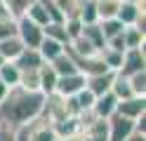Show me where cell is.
Masks as SVG:
<instances>
[{
    "label": "cell",
    "instance_id": "obj_1",
    "mask_svg": "<svg viewBox=\"0 0 146 141\" xmlns=\"http://www.w3.org/2000/svg\"><path fill=\"white\" fill-rule=\"evenodd\" d=\"M42 108H45L42 92H31L14 85L7 89V94L0 101V120L12 127H24L38 120L42 115Z\"/></svg>",
    "mask_w": 146,
    "mask_h": 141
},
{
    "label": "cell",
    "instance_id": "obj_2",
    "mask_svg": "<svg viewBox=\"0 0 146 141\" xmlns=\"http://www.w3.org/2000/svg\"><path fill=\"white\" fill-rule=\"evenodd\" d=\"M14 35L21 40L24 47H33V50H38V45L42 42V26H38L35 21H31L29 17H19L14 19Z\"/></svg>",
    "mask_w": 146,
    "mask_h": 141
},
{
    "label": "cell",
    "instance_id": "obj_3",
    "mask_svg": "<svg viewBox=\"0 0 146 141\" xmlns=\"http://www.w3.org/2000/svg\"><path fill=\"white\" fill-rule=\"evenodd\" d=\"M106 125H108V141H125L130 134H134V120L120 115V113H113L111 118H106Z\"/></svg>",
    "mask_w": 146,
    "mask_h": 141
},
{
    "label": "cell",
    "instance_id": "obj_4",
    "mask_svg": "<svg viewBox=\"0 0 146 141\" xmlns=\"http://www.w3.org/2000/svg\"><path fill=\"white\" fill-rule=\"evenodd\" d=\"M146 68V56H144V47H130V50L123 52V64H120V71L123 75H130L134 71H141Z\"/></svg>",
    "mask_w": 146,
    "mask_h": 141
},
{
    "label": "cell",
    "instance_id": "obj_5",
    "mask_svg": "<svg viewBox=\"0 0 146 141\" xmlns=\"http://www.w3.org/2000/svg\"><path fill=\"white\" fill-rule=\"evenodd\" d=\"M115 19L123 26H134V24L144 26V3H120Z\"/></svg>",
    "mask_w": 146,
    "mask_h": 141
},
{
    "label": "cell",
    "instance_id": "obj_6",
    "mask_svg": "<svg viewBox=\"0 0 146 141\" xmlns=\"http://www.w3.org/2000/svg\"><path fill=\"white\" fill-rule=\"evenodd\" d=\"M115 113L137 120L139 115L146 113V97H134V94H132V97H127V99H120L115 103Z\"/></svg>",
    "mask_w": 146,
    "mask_h": 141
},
{
    "label": "cell",
    "instance_id": "obj_7",
    "mask_svg": "<svg viewBox=\"0 0 146 141\" xmlns=\"http://www.w3.org/2000/svg\"><path fill=\"white\" fill-rule=\"evenodd\" d=\"M85 87V75L83 73H71V75H59L57 78V87L54 92L61 97H73L76 92H80Z\"/></svg>",
    "mask_w": 146,
    "mask_h": 141
},
{
    "label": "cell",
    "instance_id": "obj_8",
    "mask_svg": "<svg viewBox=\"0 0 146 141\" xmlns=\"http://www.w3.org/2000/svg\"><path fill=\"white\" fill-rule=\"evenodd\" d=\"M115 103H118V99L113 97L111 92L99 94V97H94V103H92V115L94 118H102V120L111 118L115 113Z\"/></svg>",
    "mask_w": 146,
    "mask_h": 141
},
{
    "label": "cell",
    "instance_id": "obj_9",
    "mask_svg": "<svg viewBox=\"0 0 146 141\" xmlns=\"http://www.w3.org/2000/svg\"><path fill=\"white\" fill-rule=\"evenodd\" d=\"M111 80H113V71H106V73H97V75H87L85 78V87L99 97V94H106L111 89Z\"/></svg>",
    "mask_w": 146,
    "mask_h": 141
},
{
    "label": "cell",
    "instance_id": "obj_10",
    "mask_svg": "<svg viewBox=\"0 0 146 141\" xmlns=\"http://www.w3.org/2000/svg\"><path fill=\"white\" fill-rule=\"evenodd\" d=\"M144 40H146V33H144V26L141 24H134V26H125L123 28L125 50H130V47H144Z\"/></svg>",
    "mask_w": 146,
    "mask_h": 141
},
{
    "label": "cell",
    "instance_id": "obj_11",
    "mask_svg": "<svg viewBox=\"0 0 146 141\" xmlns=\"http://www.w3.org/2000/svg\"><path fill=\"white\" fill-rule=\"evenodd\" d=\"M14 64L19 66V71H21V68H40L45 61H42V56H40L38 50H33V47H24L21 54L14 59Z\"/></svg>",
    "mask_w": 146,
    "mask_h": 141
},
{
    "label": "cell",
    "instance_id": "obj_12",
    "mask_svg": "<svg viewBox=\"0 0 146 141\" xmlns=\"http://www.w3.org/2000/svg\"><path fill=\"white\" fill-rule=\"evenodd\" d=\"M50 66L54 68V73H57V75H71V73H80V71H78V66H76V61H73V56H71L66 50H64V52L57 56V59H52V61H50Z\"/></svg>",
    "mask_w": 146,
    "mask_h": 141
},
{
    "label": "cell",
    "instance_id": "obj_13",
    "mask_svg": "<svg viewBox=\"0 0 146 141\" xmlns=\"http://www.w3.org/2000/svg\"><path fill=\"white\" fill-rule=\"evenodd\" d=\"M24 50V45L21 40L17 35H10V38H5V40H0V56H3L5 61H14L17 56L21 54Z\"/></svg>",
    "mask_w": 146,
    "mask_h": 141
},
{
    "label": "cell",
    "instance_id": "obj_14",
    "mask_svg": "<svg viewBox=\"0 0 146 141\" xmlns=\"http://www.w3.org/2000/svg\"><path fill=\"white\" fill-rule=\"evenodd\" d=\"M64 50H66V45L52 40V38H42V42L38 45V52H40V56H42V61H47V64H50L52 59H57Z\"/></svg>",
    "mask_w": 146,
    "mask_h": 141
},
{
    "label": "cell",
    "instance_id": "obj_15",
    "mask_svg": "<svg viewBox=\"0 0 146 141\" xmlns=\"http://www.w3.org/2000/svg\"><path fill=\"white\" fill-rule=\"evenodd\" d=\"M76 17L83 24H97L99 21V17H97V3H94V0H78Z\"/></svg>",
    "mask_w": 146,
    "mask_h": 141
},
{
    "label": "cell",
    "instance_id": "obj_16",
    "mask_svg": "<svg viewBox=\"0 0 146 141\" xmlns=\"http://www.w3.org/2000/svg\"><path fill=\"white\" fill-rule=\"evenodd\" d=\"M57 78H59V75L54 73V68L45 61V64L40 66V92L45 94V97L54 92V87H57Z\"/></svg>",
    "mask_w": 146,
    "mask_h": 141
},
{
    "label": "cell",
    "instance_id": "obj_17",
    "mask_svg": "<svg viewBox=\"0 0 146 141\" xmlns=\"http://www.w3.org/2000/svg\"><path fill=\"white\" fill-rule=\"evenodd\" d=\"M19 87L31 89V92H40V68H21Z\"/></svg>",
    "mask_w": 146,
    "mask_h": 141
},
{
    "label": "cell",
    "instance_id": "obj_18",
    "mask_svg": "<svg viewBox=\"0 0 146 141\" xmlns=\"http://www.w3.org/2000/svg\"><path fill=\"white\" fill-rule=\"evenodd\" d=\"M73 101V108H76V113L80 115V113H87V111H92V103H94V94L90 92L87 87H83L80 92H76L71 97Z\"/></svg>",
    "mask_w": 146,
    "mask_h": 141
},
{
    "label": "cell",
    "instance_id": "obj_19",
    "mask_svg": "<svg viewBox=\"0 0 146 141\" xmlns=\"http://www.w3.org/2000/svg\"><path fill=\"white\" fill-rule=\"evenodd\" d=\"M108 92H111L118 101H120V99H127V97H132V89H130V82H127V75H123V73H113L111 89H108Z\"/></svg>",
    "mask_w": 146,
    "mask_h": 141
},
{
    "label": "cell",
    "instance_id": "obj_20",
    "mask_svg": "<svg viewBox=\"0 0 146 141\" xmlns=\"http://www.w3.org/2000/svg\"><path fill=\"white\" fill-rule=\"evenodd\" d=\"M99 56H102V61H104V66L108 71H113V73H118L120 71V64H123V52H118V50H111V47H102L99 50Z\"/></svg>",
    "mask_w": 146,
    "mask_h": 141
},
{
    "label": "cell",
    "instance_id": "obj_21",
    "mask_svg": "<svg viewBox=\"0 0 146 141\" xmlns=\"http://www.w3.org/2000/svg\"><path fill=\"white\" fill-rule=\"evenodd\" d=\"M80 35H83L87 42H92L97 50H102V47L106 45V38H104V33H102V28H99V24H83Z\"/></svg>",
    "mask_w": 146,
    "mask_h": 141
},
{
    "label": "cell",
    "instance_id": "obj_22",
    "mask_svg": "<svg viewBox=\"0 0 146 141\" xmlns=\"http://www.w3.org/2000/svg\"><path fill=\"white\" fill-rule=\"evenodd\" d=\"M24 17H29L31 21H35L38 26L50 24V17H47V12H45V7H42L40 0H31L29 7H26V12H24Z\"/></svg>",
    "mask_w": 146,
    "mask_h": 141
},
{
    "label": "cell",
    "instance_id": "obj_23",
    "mask_svg": "<svg viewBox=\"0 0 146 141\" xmlns=\"http://www.w3.org/2000/svg\"><path fill=\"white\" fill-rule=\"evenodd\" d=\"M42 33L45 38H52V40H57L61 45H68V33L66 28H64V21H50L42 26Z\"/></svg>",
    "mask_w": 146,
    "mask_h": 141
},
{
    "label": "cell",
    "instance_id": "obj_24",
    "mask_svg": "<svg viewBox=\"0 0 146 141\" xmlns=\"http://www.w3.org/2000/svg\"><path fill=\"white\" fill-rule=\"evenodd\" d=\"M19 66L14 61H3L0 64V80H3L7 87H14V85H19Z\"/></svg>",
    "mask_w": 146,
    "mask_h": 141
},
{
    "label": "cell",
    "instance_id": "obj_25",
    "mask_svg": "<svg viewBox=\"0 0 146 141\" xmlns=\"http://www.w3.org/2000/svg\"><path fill=\"white\" fill-rule=\"evenodd\" d=\"M94 3H97V17L102 21V19H113L118 14L123 0H94Z\"/></svg>",
    "mask_w": 146,
    "mask_h": 141
},
{
    "label": "cell",
    "instance_id": "obj_26",
    "mask_svg": "<svg viewBox=\"0 0 146 141\" xmlns=\"http://www.w3.org/2000/svg\"><path fill=\"white\" fill-rule=\"evenodd\" d=\"M127 82H130V89L134 97H146V68L134 71L127 75Z\"/></svg>",
    "mask_w": 146,
    "mask_h": 141
},
{
    "label": "cell",
    "instance_id": "obj_27",
    "mask_svg": "<svg viewBox=\"0 0 146 141\" xmlns=\"http://www.w3.org/2000/svg\"><path fill=\"white\" fill-rule=\"evenodd\" d=\"M97 24H99V28H102V33H104L106 40H108V38H113V35H118V33H123V28H125L115 17L113 19H102V21H97Z\"/></svg>",
    "mask_w": 146,
    "mask_h": 141
},
{
    "label": "cell",
    "instance_id": "obj_28",
    "mask_svg": "<svg viewBox=\"0 0 146 141\" xmlns=\"http://www.w3.org/2000/svg\"><path fill=\"white\" fill-rule=\"evenodd\" d=\"M3 3H5L7 14L12 19H19V17H24V12H26V7H29L31 0H3Z\"/></svg>",
    "mask_w": 146,
    "mask_h": 141
},
{
    "label": "cell",
    "instance_id": "obj_29",
    "mask_svg": "<svg viewBox=\"0 0 146 141\" xmlns=\"http://www.w3.org/2000/svg\"><path fill=\"white\" fill-rule=\"evenodd\" d=\"M64 28H66V33H68V40H73V38H78L80 31H83V21L73 14V17H66L64 19Z\"/></svg>",
    "mask_w": 146,
    "mask_h": 141
},
{
    "label": "cell",
    "instance_id": "obj_30",
    "mask_svg": "<svg viewBox=\"0 0 146 141\" xmlns=\"http://www.w3.org/2000/svg\"><path fill=\"white\" fill-rule=\"evenodd\" d=\"M52 3L59 7V12L64 17H73L76 9H78V0H52Z\"/></svg>",
    "mask_w": 146,
    "mask_h": 141
},
{
    "label": "cell",
    "instance_id": "obj_31",
    "mask_svg": "<svg viewBox=\"0 0 146 141\" xmlns=\"http://www.w3.org/2000/svg\"><path fill=\"white\" fill-rule=\"evenodd\" d=\"M14 35V19L12 17H0V40Z\"/></svg>",
    "mask_w": 146,
    "mask_h": 141
},
{
    "label": "cell",
    "instance_id": "obj_32",
    "mask_svg": "<svg viewBox=\"0 0 146 141\" xmlns=\"http://www.w3.org/2000/svg\"><path fill=\"white\" fill-rule=\"evenodd\" d=\"M14 129L12 125H7V122L0 120V141H14Z\"/></svg>",
    "mask_w": 146,
    "mask_h": 141
},
{
    "label": "cell",
    "instance_id": "obj_33",
    "mask_svg": "<svg viewBox=\"0 0 146 141\" xmlns=\"http://www.w3.org/2000/svg\"><path fill=\"white\" fill-rule=\"evenodd\" d=\"M57 141H83V134H80V132H76V134H68V136H61V139H57Z\"/></svg>",
    "mask_w": 146,
    "mask_h": 141
},
{
    "label": "cell",
    "instance_id": "obj_34",
    "mask_svg": "<svg viewBox=\"0 0 146 141\" xmlns=\"http://www.w3.org/2000/svg\"><path fill=\"white\" fill-rule=\"evenodd\" d=\"M125 141H146V136H144V134H139V132H134V134H130Z\"/></svg>",
    "mask_w": 146,
    "mask_h": 141
},
{
    "label": "cell",
    "instance_id": "obj_35",
    "mask_svg": "<svg viewBox=\"0 0 146 141\" xmlns=\"http://www.w3.org/2000/svg\"><path fill=\"white\" fill-rule=\"evenodd\" d=\"M7 89H10V87H7V85H5L3 80H0V101H3V97L7 94Z\"/></svg>",
    "mask_w": 146,
    "mask_h": 141
},
{
    "label": "cell",
    "instance_id": "obj_36",
    "mask_svg": "<svg viewBox=\"0 0 146 141\" xmlns=\"http://www.w3.org/2000/svg\"><path fill=\"white\" fill-rule=\"evenodd\" d=\"M0 17H10V14H7V9H5V3H3V0H0Z\"/></svg>",
    "mask_w": 146,
    "mask_h": 141
},
{
    "label": "cell",
    "instance_id": "obj_37",
    "mask_svg": "<svg viewBox=\"0 0 146 141\" xmlns=\"http://www.w3.org/2000/svg\"><path fill=\"white\" fill-rule=\"evenodd\" d=\"M123 3H144V0H123Z\"/></svg>",
    "mask_w": 146,
    "mask_h": 141
},
{
    "label": "cell",
    "instance_id": "obj_38",
    "mask_svg": "<svg viewBox=\"0 0 146 141\" xmlns=\"http://www.w3.org/2000/svg\"><path fill=\"white\" fill-rule=\"evenodd\" d=\"M3 61H5V59H3V56H0V64H3Z\"/></svg>",
    "mask_w": 146,
    "mask_h": 141
},
{
    "label": "cell",
    "instance_id": "obj_39",
    "mask_svg": "<svg viewBox=\"0 0 146 141\" xmlns=\"http://www.w3.org/2000/svg\"><path fill=\"white\" fill-rule=\"evenodd\" d=\"M29 141H33V139H31V134H29Z\"/></svg>",
    "mask_w": 146,
    "mask_h": 141
}]
</instances>
